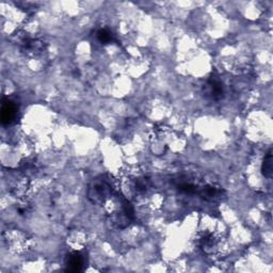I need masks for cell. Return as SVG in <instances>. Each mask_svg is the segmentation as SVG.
<instances>
[{
	"label": "cell",
	"instance_id": "4",
	"mask_svg": "<svg viewBox=\"0 0 273 273\" xmlns=\"http://www.w3.org/2000/svg\"><path fill=\"white\" fill-rule=\"evenodd\" d=\"M16 106L11 100H3L1 106V122L3 125L11 124L16 117Z\"/></svg>",
	"mask_w": 273,
	"mask_h": 273
},
{
	"label": "cell",
	"instance_id": "2",
	"mask_svg": "<svg viewBox=\"0 0 273 273\" xmlns=\"http://www.w3.org/2000/svg\"><path fill=\"white\" fill-rule=\"evenodd\" d=\"M203 91L205 96L211 99V100H220L222 99L224 96V88L223 84L221 79L216 76V75H211L208 80L206 81V84L204 85Z\"/></svg>",
	"mask_w": 273,
	"mask_h": 273
},
{
	"label": "cell",
	"instance_id": "1",
	"mask_svg": "<svg viewBox=\"0 0 273 273\" xmlns=\"http://www.w3.org/2000/svg\"><path fill=\"white\" fill-rule=\"evenodd\" d=\"M112 193L111 182L105 175L94 179L88 188V198L93 204L102 205Z\"/></svg>",
	"mask_w": 273,
	"mask_h": 273
},
{
	"label": "cell",
	"instance_id": "8",
	"mask_svg": "<svg viewBox=\"0 0 273 273\" xmlns=\"http://www.w3.org/2000/svg\"><path fill=\"white\" fill-rule=\"evenodd\" d=\"M150 187V180L146 177H142V179H138L136 181V190L138 192H144Z\"/></svg>",
	"mask_w": 273,
	"mask_h": 273
},
{
	"label": "cell",
	"instance_id": "3",
	"mask_svg": "<svg viewBox=\"0 0 273 273\" xmlns=\"http://www.w3.org/2000/svg\"><path fill=\"white\" fill-rule=\"evenodd\" d=\"M84 266H85V256L80 252H73L66 257V261H65L66 271L79 272L84 269Z\"/></svg>",
	"mask_w": 273,
	"mask_h": 273
},
{
	"label": "cell",
	"instance_id": "5",
	"mask_svg": "<svg viewBox=\"0 0 273 273\" xmlns=\"http://www.w3.org/2000/svg\"><path fill=\"white\" fill-rule=\"evenodd\" d=\"M224 191L215 186L206 185L204 187H198L197 189V194L202 196L206 201H215L222 196Z\"/></svg>",
	"mask_w": 273,
	"mask_h": 273
},
{
	"label": "cell",
	"instance_id": "7",
	"mask_svg": "<svg viewBox=\"0 0 273 273\" xmlns=\"http://www.w3.org/2000/svg\"><path fill=\"white\" fill-rule=\"evenodd\" d=\"M97 39L101 44H109L113 42L114 36L112 32H110L108 29H100L97 32Z\"/></svg>",
	"mask_w": 273,
	"mask_h": 273
},
{
	"label": "cell",
	"instance_id": "6",
	"mask_svg": "<svg viewBox=\"0 0 273 273\" xmlns=\"http://www.w3.org/2000/svg\"><path fill=\"white\" fill-rule=\"evenodd\" d=\"M262 172L265 177L271 179L272 176V151L271 150H269V152L266 154L265 159L263 161V166H262Z\"/></svg>",
	"mask_w": 273,
	"mask_h": 273
}]
</instances>
